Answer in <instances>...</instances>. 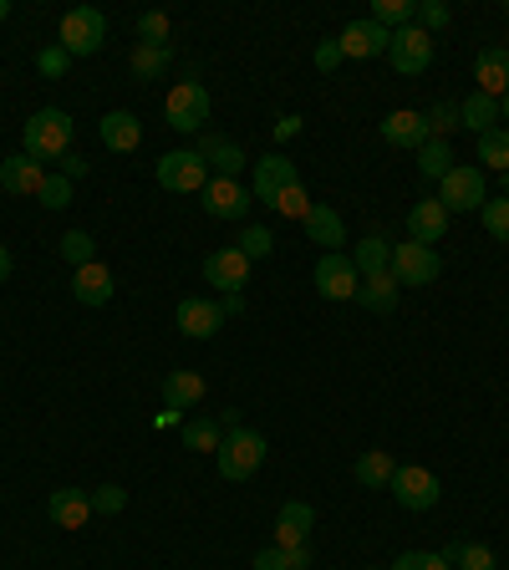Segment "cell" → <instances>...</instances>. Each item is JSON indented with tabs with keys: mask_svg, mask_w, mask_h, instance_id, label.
<instances>
[{
	"mask_svg": "<svg viewBox=\"0 0 509 570\" xmlns=\"http://www.w3.org/2000/svg\"><path fill=\"white\" fill-rule=\"evenodd\" d=\"M72 112H61V108H41L31 112V122L21 128V153L26 158H37L41 169L47 163H61V158L72 153Z\"/></svg>",
	"mask_w": 509,
	"mask_h": 570,
	"instance_id": "1",
	"label": "cell"
},
{
	"mask_svg": "<svg viewBox=\"0 0 509 570\" xmlns=\"http://www.w3.org/2000/svg\"><path fill=\"white\" fill-rule=\"evenodd\" d=\"M296 183H301V173H296V163L286 153L255 158V199H260V204H276L286 189H296Z\"/></svg>",
	"mask_w": 509,
	"mask_h": 570,
	"instance_id": "12",
	"label": "cell"
},
{
	"mask_svg": "<svg viewBox=\"0 0 509 570\" xmlns=\"http://www.w3.org/2000/svg\"><path fill=\"white\" fill-rule=\"evenodd\" d=\"M438 276H443V260H438L433 244H392V280L398 286H433Z\"/></svg>",
	"mask_w": 509,
	"mask_h": 570,
	"instance_id": "7",
	"label": "cell"
},
{
	"mask_svg": "<svg viewBox=\"0 0 509 570\" xmlns=\"http://www.w3.org/2000/svg\"><path fill=\"white\" fill-rule=\"evenodd\" d=\"M291 133H301V118H280L276 122V138H291Z\"/></svg>",
	"mask_w": 509,
	"mask_h": 570,
	"instance_id": "51",
	"label": "cell"
},
{
	"mask_svg": "<svg viewBox=\"0 0 509 570\" xmlns=\"http://www.w3.org/2000/svg\"><path fill=\"white\" fill-rule=\"evenodd\" d=\"M352 266H357V276H362V280L392 276V244L382 240V234H367V240L352 250Z\"/></svg>",
	"mask_w": 509,
	"mask_h": 570,
	"instance_id": "26",
	"label": "cell"
},
{
	"mask_svg": "<svg viewBox=\"0 0 509 570\" xmlns=\"http://www.w3.org/2000/svg\"><path fill=\"white\" fill-rule=\"evenodd\" d=\"M255 570H311V550L306 546H270L255 556Z\"/></svg>",
	"mask_w": 509,
	"mask_h": 570,
	"instance_id": "31",
	"label": "cell"
},
{
	"mask_svg": "<svg viewBox=\"0 0 509 570\" xmlns=\"http://www.w3.org/2000/svg\"><path fill=\"white\" fill-rule=\"evenodd\" d=\"M102 41H108V16L92 11V6H72V11L61 16L57 26V47L67 51V57H98Z\"/></svg>",
	"mask_w": 509,
	"mask_h": 570,
	"instance_id": "2",
	"label": "cell"
},
{
	"mask_svg": "<svg viewBox=\"0 0 509 570\" xmlns=\"http://www.w3.org/2000/svg\"><path fill=\"white\" fill-rule=\"evenodd\" d=\"M316 291H321V301H357L362 276H357L347 250H331V256L316 260Z\"/></svg>",
	"mask_w": 509,
	"mask_h": 570,
	"instance_id": "8",
	"label": "cell"
},
{
	"mask_svg": "<svg viewBox=\"0 0 509 570\" xmlns=\"http://www.w3.org/2000/svg\"><path fill=\"white\" fill-rule=\"evenodd\" d=\"M234 250H240V256L255 266V260H266L270 250H276V234H270L266 224H250V230H244L240 240H234Z\"/></svg>",
	"mask_w": 509,
	"mask_h": 570,
	"instance_id": "40",
	"label": "cell"
},
{
	"mask_svg": "<svg viewBox=\"0 0 509 570\" xmlns=\"http://www.w3.org/2000/svg\"><path fill=\"white\" fill-rule=\"evenodd\" d=\"M6 16H11V0H0V21H6Z\"/></svg>",
	"mask_w": 509,
	"mask_h": 570,
	"instance_id": "56",
	"label": "cell"
},
{
	"mask_svg": "<svg viewBox=\"0 0 509 570\" xmlns=\"http://www.w3.org/2000/svg\"><path fill=\"white\" fill-rule=\"evenodd\" d=\"M98 133H102V143L112 148V153H133L138 143H143V122L133 118V112H108V118L98 122Z\"/></svg>",
	"mask_w": 509,
	"mask_h": 570,
	"instance_id": "25",
	"label": "cell"
},
{
	"mask_svg": "<svg viewBox=\"0 0 509 570\" xmlns=\"http://www.w3.org/2000/svg\"><path fill=\"white\" fill-rule=\"evenodd\" d=\"M499 183H505V199H509V173H499Z\"/></svg>",
	"mask_w": 509,
	"mask_h": 570,
	"instance_id": "57",
	"label": "cell"
},
{
	"mask_svg": "<svg viewBox=\"0 0 509 570\" xmlns=\"http://www.w3.org/2000/svg\"><path fill=\"white\" fill-rule=\"evenodd\" d=\"M398 280L392 276H372V280H362V291H357V301L367 306V311H377V316H388L392 306H398Z\"/></svg>",
	"mask_w": 509,
	"mask_h": 570,
	"instance_id": "30",
	"label": "cell"
},
{
	"mask_svg": "<svg viewBox=\"0 0 509 570\" xmlns=\"http://www.w3.org/2000/svg\"><path fill=\"white\" fill-rule=\"evenodd\" d=\"M505 11H509V0H505Z\"/></svg>",
	"mask_w": 509,
	"mask_h": 570,
	"instance_id": "58",
	"label": "cell"
},
{
	"mask_svg": "<svg viewBox=\"0 0 509 570\" xmlns=\"http://www.w3.org/2000/svg\"><path fill=\"white\" fill-rule=\"evenodd\" d=\"M61 256L72 260V270H82V266H92V260H98V244H92V234H87V230H67V234H61Z\"/></svg>",
	"mask_w": 509,
	"mask_h": 570,
	"instance_id": "38",
	"label": "cell"
},
{
	"mask_svg": "<svg viewBox=\"0 0 509 570\" xmlns=\"http://www.w3.org/2000/svg\"><path fill=\"white\" fill-rule=\"evenodd\" d=\"M412 26H423L428 37H433V31H443V26H449V6H443V0H418V21Z\"/></svg>",
	"mask_w": 509,
	"mask_h": 570,
	"instance_id": "45",
	"label": "cell"
},
{
	"mask_svg": "<svg viewBox=\"0 0 509 570\" xmlns=\"http://www.w3.org/2000/svg\"><path fill=\"white\" fill-rule=\"evenodd\" d=\"M479 219H485V230L495 234V240H509V199H485Z\"/></svg>",
	"mask_w": 509,
	"mask_h": 570,
	"instance_id": "43",
	"label": "cell"
},
{
	"mask_svg": "<svg viewBox=\"0 0 509 570\" xmlns=\"http://www.w3.org/2000/svg\"><path fill=\"white\" fill-rule=\"evenodd\" d=\"M357 484L362 489H388L392 484V473H398V463H392L388 449H367L362 459H357Z\"/></svg>",
	"mask_w": 509,
	"mask_h": 570,
	"instance_id": "28",
	"label": "cell"
},
{
	"mask_svg": "<svg viewBox=\"0 0 509 570\" xmlns=\"http://www.w3.org/2000/svg\"><path fill=\"white\" fill-rule=\"evenodd\" d=\"M443 560L459 570H499V556L489 546H479V540H469V546H449L443 550Z\"/></svg>",
	"mask_w": 509,
	"mask_h": 570,
	"instance_id": "35",
	"label": "cell"
},
{
	"mask_svg": "<svg viewBox=\"0 0 509 570\" xmlns=\"http://www.w3.org/2000/svg\"><path fill=\"white\" fill-rule=\"evenodd\" d=\"M423 118H428V133H438V138L453 133V128H463V122H459V108H453V102H438V108H428Z\"/></svg>",
	"mask_w": 509,
	"mask_h": 570,
	"instance_id": "46",
	"label": "cell"
},
{
	"mask_svg": "<svg viewBox=\"0 0 509 570\" xmlns=\"http://www.w3.org/2000/svg\"><path fill=\"white\" fill-rule=\"evenodd\" d=\"M163 112H169V128H179V133H199V128L209 122V112H214L209 87L204 82H179L169 92V102H163Z\"/></svg>",
	"mask_w": 509,
	"mask_h": 570,
	"instance_id": "6",
	"label": "cell"
},
{
	"mask_svg": "<svg viewBox=\"0 0 509 570\" xmlns=\"http://www.w3.org/2000/svg\"><path fill=\"white\" fill-rule=\"evenodd\" d=\"M499 112H505V122H509V92H505V98H499Z\"/></svg>",
	"mask_w": 509,
	"mask_h": 570,
	"instance_id": "55",
	"label": "cell"
},
{
	"mask_svg": "<svg viewBox=\"0 0 509 570\" xmlns=\"http://www.w3.org/2000/svg\"><path fill=\"white\" fill-rule=\"evenodd\" d=\"M392 499H398L402 510L412 514H423L433 510L438 499H443V484H438V473L433 469H418V463H398V473H392Z\"/></svg>",
	"mask_w": 509,
	"mask_h": 570,
	"instance_id": "4",
	"label": "cell"
},
{
	"mask_svg": "<svg viewBox=\"0 0 509 570\" xmlns=\"http://www.w3.org/2000/svg\"><path fill=\"white\" fill-rule=\"evenodd\" d=\"M37 199L47 209H67V204H72V179H67V173H47V179H41V189H37Z\"/></svg>",
	"mask_w": 509,
	"mask_h": 570,
	"instance_id": "41",
	"label": "cell"
},
{
	"mask_svg": "<svg viewBox=\"0 0 509 570\" xmlns=\"http://www.w3.org/2000/svg\"><path fill=\"white\" fill-rule=\"evenodd\" d=\"M443 234H449V209L438 204V199H418V204L408 209V240L438 244Z\"/></svg>",
	"mask_w": 509,
	"mask_h": 570,
	"instance_id": "19",
	"label": "cell"
},
{
	"mask_svg": "<svg viewBox=\"0 0 509 570\" xmlns=\"http://www.w3.org/2000/svg\"><path fill=\"white\" fill-rule=\"evenodd\" d=\"M67 67H72V57H67L61 47H47V51L37 57V72H41V77H61Z\"/></svg>",
	"mask_w": 509,
	"mask_h": 570,
	"instance_id": "48",
	"label": "cell"
},
{
	"mask_svg": "<svg viewBox=\"0 0 509 570\" xmlns=\"http://www.w3.org/2000/svg\"><path fill=\"white\" fill-rule=\"evenodd\" d=\"M428 138H433V133H428L423 112L398 108V112H388V118H382V143H392V148H423Z\"/></svg>",
	"mask_w": 509,
	"mask_h": 570,
	"instance_id": "18",
	"label": "cell"
},
{
	"mask_svg": "<svg viewBox=\"0 0 509 570\" xmlns=\"http://www.w3.org/2000/svg\"><path fill=\"white\" fill-rule=\"evenodd\" d=\"M301 224H306V240L311 244H327V256L347 244V224H341V214L331 204H311V214H306Z\"/></svg>",
	"mask_w": 509,
	"mask_h": 570,
	"instance_id": "22",
	"label": "cell"
},
{
	"mask_svg": "<svg viewBox=\"0 0 509 570\" xmlns=\"http://www.w3.org/2000/svg\"><path fill=\"white\" fill-rule=\"evenodd\" d=\"M11 266H16V260H11V250H6V244H0V286H6V280H11Z\"/></svg>",
	"mask_w": 509,
	"mask_h": 570,
	"instance_id": "52",
	"label": "cell"
},
{
	"mask_svg": "<svg viewBox=\"0 0 509 570\" xmlns=\"http://www.w3.org/2000/svg\"><path fill=\"white\" fill-rule=\"evenodd\" d=\"M219 443H224V428H219L214 418H194V423H183V449L219 453Z\"/></svg>",
	"mask_w": 509,
	"mask_h": 570,
	"instance_id": "36",
	"label": "cell"
},
{
	"mask_svg": "<svg viewBox=\"0 0 509 570\" xmlns=\"http://www.w3.org/2000/svg\"><path fill=\"white\" fill-rule=\"evenodd\" d=\"M372 21L382 31H402L418 21V0H372Z\"/></svg>",
	"mask_w": 509,
	"mask_h": 570,
	"instance_id": "33",
	"label": "cell"
},
{
	"mask_svg": "<svg viewBox=\"0 0 509 570\" xmlns=\"http://www.w3.org/2000/svg\"><path fill=\"white\" fill-rule=\"evenodd\" d=\"M266 438L255 433V428H234V433H224V443H219L214 463L219 473L230 479V484H240V479H255L260 473V463H266Z\"/></svg>",
	"mask_w": 509,
	"mask_h": 570,
	"instance_id": "3",
	"label": "cell"
},
{
	"mask_svg": "<svg viewBox=\"0 0 509 570\" xmlns=\"http://www.w3.org/2000/svg\"><path fill=\"white\" fill-rule=\"evenodd\" d=\"M388 61H392V72H402V77H423L433 67V37H428L423 26H402V31H392Z\"/></svg>",
	"mask_w": 509,
	"mask_h": 570,
	"instance_id": "9",
	"label": "cell"
},
{
	"mask_svg": "<svg viewBox=\"0 0 509 570\" xmlns=\"http://www.w3.org/2000/svg\"><path fill=\"white\" fill-rule=\"evenodd\" d=\"M485 169H469V163H453V169H449V179H443V183H438V204H443V209H449V214H453V209H459V214H463V209H485Z\"/></svg>",
	"mask_w": 509,
	"mask_h": 570,
	"instance_id": "10",
	"label": "cell"
},
{
	"mask_svg": "<svg viewBox=\"0 0 509 570\" xmlns=\"http://www.w3.org/2000/svg\"><path fill=\"white\" fill-rule=\"evenodd\" d=\"M199 158H204V163H214L219 179H240V169L250 163V158H244V148L234 143V138H219V133H209L204 143H199Z\"/></svg>",
	"mask_w": 509,
	"mask_h": 570,
	"instance_id": "24",
	"label": "cell"
},
{
	"mask_svg": "<svg viewBox=\"0 0 509 570\" xmlns=\"http://www.w3.org/2000/svg\"><path fill=\"white\" fill-rule=\"evenodd\" d=\"M473 82H479V92L485 98H505L509 92V51L505 47H485L479 57H473Z\"/></svg>",
	"mask_w": 509,
	"mask_h": 570,
	"instance_id": "17",
	"label": "cell"
},
{
	"mask_svg": "<svg viewBox=\"0 0 509 570\" xmlns=\"http://www.w3.org/2000/svg\"><path fill=\"white\" fill-rule=\"evenodd\" d=\"M459 122L473 128V133H489V128H499V102L485 98V92H469V98L459 102Z\"/></svg>",
	"mask_w": 509,
	"mask_h": 570,
	"instance_id": "29",
	"label": "cell"
},
{
	"mask_svg": "<svg viewBox=\"0 0 509 570\" xmlns=\"http://www.w3.org/2000/svg\"><path fill=\"white\" fill-rule=\"evenodd\" d=\"M122 504H128V494H122L118 484H98V489H92V514H118Z\"/></svg>",
	"mask_w": 509,
	"mask_h": 570,
	"instance_id": "47",
	"label": "cell"
},
{
	"mask_svg": "<svg viewBox=\"0 0 509 570\" xmlns=\"http://www.w3.org/2000/svg\"><path fill=\"white\" fill-rule=\"evenodd\" d=\"M219 428H224V433H234V428H240V413H234V408H224V418H219Z\"/></svg>",
	"mask_w": 509,
	"mask_h": 570,
	"instance_id": "53",
	"label": "cell"
},
{
	"mask_svg": "<svg viewBox=\"0 0 509 570\" xmlns=\"http://www.w3.org/2000/svg\"><path fill=\"white\" fill-rule=\"evenodd\" d=\"M173 327H179L183 337L209 341L219 327H224V311H219V301H209V296H183L179 311H173Z\"/></svg>",
	"mask_w": 509,
	"mask_h": 570,
	"instance_id": "13",
	"label": "cell"
},
{
	"mask_svg": "<svg viewBox=\"0 0 509 570\" xmlns=\"http://www.w3.org/2000/svg\"><path fill=\"white\" fill-rule=\"evenodd\" d=\"M219 311H224V316H240L244 301H240V296H224V306H219Z\"/></svg>",
	"mask_w": 509,
	"mask_h": 570,
	"instance_id": "54",
	"label": "cell"
},
{
	"mask_svg": "<svg viewBox=\"0 0 509 570\" xmlns=\"http://www.w3.org/2000/svg\"><path fill=\"white\" fill-rule=\"evenodd\" d=\"M87 169H92V163H87V158H77V153H67V158H61V173H67V179H82Z\"/></svg>",
	"mask_w": 509,
	"mask_h": 570,
	"instance_id": "50",
	"label": "cell"
},
{
	"mask_svg": "<svg viewBox=\"0 0 509 570\" xmlns=\"http://www.w3.org/2000/svg\"><path fill=\"white\" fill-rule=\"evenodd\" d=\"M418 169H423V179H449V169H453V148L443 143V138H428L423 148H418Z\"/></svg>",
	"mask_w": 509,
	"mask_h": 570,
	"instance_id": "34",
	"label": "cell"
},
{
	"mask_svg": "<svg viewBox=\"0 0 509 570\" xmlns=\"http://www.w3.org/2000/svg\"><path fill=\"white\" fill-rule=\"evenodd\" d=\"M337 47H341V57H382V51L392 47V31H382V26L372 21V16H362V21H352L347 31L337 37Z\"/></svg>",
	"mask_w": 509,
	"mask_h": 570,
	"instance_id": "15",
	"label": "cell"
},
{
	"mask_svg": "<svg viewBox=\"0 0 509 570\" xmlns=\"http://www.w3.org/2000/svg\"><path fill=\"white\" fill-rule=\"evenodd\" d=\"M158 183L169 194H199L209 183V163L199 158V148H173V153L158 158Z\"/></svg>",
	"mask_w": 509,
	"mask_h": 570,
	"instance_id": "5",
	"label": "cell"
},
{
	"mask_svg": "<svg viewBox=\"0 0 509 570\" xmlns=\"http://www.w3.org/2000/svg\"><path fill=\"white\" fill-rule=\"evenodd\" d=\"M392 570H449V560H443V550H402Z\"/></svg>",
	"mask_w": 509,
	"mask_h": 570,
	"instance_id": "42",
	"label": "cell"
},
{
	"mask_svg": "<svg viewBox=\"0 0 509 570\" xmlns=\"http://www.w3.org/2000/svg\"><path fill=\"white\" fill-rule=\"evenodd\" d=\"M316 524V510L306 499H286L276 514V546H306V534Z\"/></svg>",
	"mask_w": 509,
	"mask_h": 570,
	"instance_id": "21",
	"label": "cell"
},
{
	"mask_svg": "<svg viewBox=\"0 0 509 570\" xmlns=\"http://www.w3.org/2000/svg\"><path fill=\"white\" fill-rule=\"evenodd\" d=\"M169 37H173V21L163 11L138 16V41H143V47H169Z\"/></svg>",
	"mask_w": 509,
	"mask_h": 570,
	"instance_id": "39",
	"label": "cell"
},
{
	"mask_svg": "<svg viewBox=\"0 0 509 570\" xmlns=\"http://www.w3.org/2000/svg\"><path fill=\"white\" fill-rule=\"evenodd\" d=\"M505 51H509V41H505Z\"/></svg>",
	"mask_w": 509,
	"mask_h": 570,
	"instance_id": "59",
	"label": "cell"
},
{
	"mask_svg": "<svg viewBox=\"0 0 509 570\" xmlns=\"http://www.w3.org/2000/svg\"><path fill=\"white\" fill-rule=\"evenodd\" d=\"M128 67H133V77L153 82V77H163V72L173 67V51H169V47H143V41H138L133 57H128Z\"/></svg>",
	"mask_w": 509,
	"mask_h": 570,
	"instance_id": "32",
	"label": "cell"
},
{
	"mask_svg": "<svg viewBox=\"0 0 509 570\" xmlns=\"http://www.w3.org/2000/svg\"><path fill=\"white\" fill-rule=\"evenodd\" d=\"M204 280L214 286V291H224V296H240L244 286H250V260H244L234 244H224V250L204 256Z\"/></svg>",
	"mask_w": 509,
	"mask_h": 570,
	"instance_id": "14",
	"label": "cell"
},
{
	"mask_svg": "<svg viewBox=\"0 0 509 570\" xmlns=\"http://www.w3.org/2000/svg\"><path fill=\"white\" fill-rule=\"evenodd\" d=\"M270 209H276V214H286V219H306V214H311V199H306V183H296V189H286V194H280Z\"/></svg>",
	"mask_w": 509,
	"mask_h": 570,
	"instance_id": "44",
	"label": "cell"
},
{
	"mask_svg": "<svg viewBox=\"0 0 509 570\" xmlns=\"http://www.w3.org/2000/svg\"><path fill=\"white\" fill-rule=\"evenodd\" d=\"M112 286H118V280H112V270L102 266V260H92V266H82L72 276V296L82 306H108L112 301Z\"/></svg>",
	"mask_w": 509,
	"mask_h": 570,
	"instance_id": "23",
	"label": "cell"
},
{
	"mask_svg": "<svg viewBox=\"0 0 509 570\" xmlns=\"http://www.w3.org/2000/svg\"><path fill=\"white\" fill-rule=\"evenodd\" d=\"M337 61H341L337 41H321V47H316V67H321V72H337Z\"/></svg>",
	"mask_w": 509,
	"mask_h": 570,
	"instance_id": "49",
	"label": "cell"
},
{
	"mask_svg": "<svg viewBox=\"0 0 509 570\" xmlns=\"http://www.w3.org/2000/svg\"><path fill=\"white\" fill-rule=\"evenodd\" d=\"M199 204H204V214L209 219H244L250 214V204H255V194L244 189L240 179H209L204 189H199Z\"/></svg>",
	"mask_w": 509,
	"mask_h": 570,
	"instance_id": "11",
	"label": "cell"
},
{
	"mask_svg": "<svg viewBox=\"0 0 509 570\" xmlns=\"http://www.w3.org/2000/svg\"><path fill=\"white\" fill-rule=\"evenodd\" d=\"M41 179H47V169H41L37 158H26V153H11L6 163H0V189H6V194H31L37 199Z\"/></svg>",
	"mask_w": 509,
	"mask_h": 570,
	"instance_id": "20",
	"label": "cell"
},
{
	"mask_svg": "<svg viewBox=\"0 0 509 570\" xmlns=\"http://www.w3.org/2000/svg\"><path fill=\"white\" fill-rule=\"evenodd\" d=\"M479 163L495 173H509V128H489L479 133Z\"/></svg>",
	"mask_w": 509,
	"mask_h": 570,
	"instance_id": "37",
	"label": "cell"
},
{
	"mask_svg": "<svg viewBox=\"0 0 509 570\" xmlns=\"http://www.w3.org/2000/svg\"><path fill=\"white\" fill-rule=\"evenodd\" d=\"M47 514L57 530H82V524L92 520V494H87V489H51Z\"/></svg>",
	"mask_w": 509,
	"mask_h": 570,
	"instance_id": "16",
	"label": "cell"
},
{
	"mask_svg": "<svg viewBox=\"0 0 509 570\" xmlns=\"http://www.w3.org/2000/svg\"><path fill=\"white\" fill-rule=\"evenodd\" d=\"M204 377L199 372H169L163 377V402H169V413H179V408H194V402H204Z\"/></svg>",
	"mask_w": 509,
	"mask_h": 570,
	"instance_id": "27",
	"label": "cell"
}]
</instances>
